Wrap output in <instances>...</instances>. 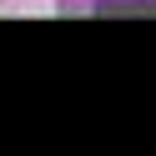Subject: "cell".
<instances>
[{
  "instance_id": "1",
  "label": "cell",
  "mask_w": 156,
  "mask_h": 156,
  "mask_svg": "<svg viewBox=\"0 0 156 156\" xmlns=\"http://www.w3.org/2000/svg\"><path fill=\"white\" fill-rule=\"evenodd\" d=\"M96 5H156V0H96Z\"/></svg>"
}]
</instances>
